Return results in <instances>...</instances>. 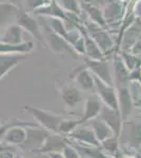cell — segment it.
<instances>
[{
	"label": "cell",
	"instance_id": "cell-1",
	"mask_svg": "<svg viewBox=\"0 0 141 158\" xmlns=\"http://www.w3.org/2000/svg\"><path fill=\"white\" fill-rule=\"evenodd\" d=\"M38 21L40 24V29H41L43 38H44V44H47L52 52L54 53H70V54L76 56L77 52L74 50L68 42H66L61 36L56 34L54 31L51 29L50 24H48V20L45 17L38 16Z\"/></svg>",
	"mask_w": 141,
	"mask_h": 158
},
{
	"label": "cell",
	"instance_id": "cell-2",
	"mask_svg": "<svg viewBox=\"0 0 141 158\" xmlns=\"http://www.w3.org/2000/svg\"><path fill=\"white\" fill-rule=\"evenodd\" d=\"M16 21L17 24L22 30L29 33L37 41H39L40 43H44V38H43L41 29H40L38 18H35L30 12H27L23 7H19L16 15Z\"/></svg>",
	"mask_w": 141,
	"mask_h": 158
},
{
	"label": "cell",
	"instance_id": "cell-3",
	"mask_svg": "<svg viewBox=\"0 0 141 158\" xmlns=\"http://www.w3.org/2000/svg\"><path fill=\"white\" fill-rule=\"evenodd\" d=\"M23 109L35 118V120L38 122L41 127L45 130L54 133H58L59 124L62 121V117L58 116L56 114H53L51 112L43 111L41 109L35 108L32 106H24Z\"/></svg>",
	"mask_w": 141,
	"mask_h": 158
},
{
	"label": "cell",
	"instance_id": "cell-4",
	"mask_svg": "<svg viewBox=\"0 0 141 158\" xmlns=\"http://www.w3.org/2000/svg\"><path fill=\"white\" fill-rule=\"evenodd\" d=\"M27 139L19 147L23 148L25 150L30 149L31 151L37 152L41 148L45 138L48 136V133H47L45 131H41V130H34V129H27Z\"/></svg>",
	"mask_w": 141,
	"mask_h": 158
},
{
	"label": "cell",
	"instance_id": "cell-5",
	"mask_svg": "<svg viewBox=\"0 0 141 158\" xmlns=\"http://www.w3.org/2000/svg\"><path fill=\"white\" fill-rule=\"evenodd\" d=\"M34 47L35 44L32 41H22L15 44L0 42V55H27L32 52Z\"/></svg>",
	"mask_w": 141,
	"mask_h": 158
},
{
	"label": "cell",
	"instance_id": "cell-6",
	"mask_svg": "<svg viewBox=\"0 0 141 158\" xmlns=\"http://www.w3.org/2000/svg\"><path fill=\"white\" fill-rule=\"evenodd\" d=\"M23 32L17 23L9 24L0 35V42L6 44H15L23 41Z\"/></svg>",
	"mask_w": 141,
	"mask_h": 158
},
{
	"label": "cell",
	"instance_id": "cell-7",
	"mask_svg": "<svg viewBox=\"0 0 141 158\" xmlns=\"http://www.w3.org/2000/svg\"><path fill=\"white\" fill-rule=\"evenodd\" d=\"M27 136V131L25 127L15 126L6 131L2 141L10 146H21L25 141Z\"/></svg>",
	"mask_w": 141,
	"mask_h": 158
},
{
	"label": "cell",
	"instance_id": "cell-8",
	"mask_svg": "<svg viewBox=\"0 0 141 158\" xmlns=\"http://www.w3.org/2000/svg\"><path fill=\"white\" fill-rule=\"evenodd\" d=\"M36 16H42V17H52V18H59L63 21L66 20V12L63 11L60 6L56 2V0H52L48 6L40 7L33 12Z\"/></svg>",
	"mask_w": 141,
	"mask_h": 158
},
{
	"label": "cell",
	"instance_id": "cell-9",
	"mask_svg": "<svg viewBox=\"0 0 141 158\" xmlns=\"http://www.w3.org/2000/svg\"><path fill=\"white\" fill-rule=\"evenodd\" d=\"M19 10L13 2H0V31L6 27L12 19H16Z\"/></svg>",
	"mask_w": 141,
	"mask_h": 158
},
{
	"label": "cell",
	"instance_id": "cell-10",
	"mask_svg": "<svg viewBox=\"0 0 141 158\" xmlns=\"http://www.w3.org/2000/svg\"><path fill=\"white\" fill-rule=\"evenodd\" d=\"M25 59V55H0V79Z\"/></svg>",
	"mask_w": 141,
	"mask_h": 158
},
{
	"label": "cell",
	"instance_id": "cell-11",
	"mask_svg": "<svg viewBox=\"0 0 141 158\" xmlns=\"http://www.w3.org/2000/svg\"><path fill=\"white\" fill-rule=\"evenodd\" d=\"M94 81L96 82V85L98 88L99 94L102 97L106 104H109L111 108H113L115 111H117L118 108V102H117V97L115 94L114 90L110 86H106L104 83H102V81L100 80L98 77H94Z\"/></svg>",
	"mask_w": 141,
	"mask_h": 158
},
{
	"label": "cell",
	"instance_id": "cell-12",
	"mask_svg": "<svg viewBox=\"0 0 141 158\" xmlns=\"http://www.w3.org/2000/svg\"><path fill=\"white\" fill-rule=\"evenodd\" d=\"M86 64L89 68V70L93 71L98 77H100L104 82L107 85L111 83V74H110V68L109 64L103 61H98L97 59H88Z\"/></svg>",
	"mask_w": 141,
	"mask_h": 158
},
{
	"label": "cell",
	"instance_id": "cell-13",
	"mask_svg": "<svg viewBox=\"0 0 141 158\" xmlns=\"http://www.w3.org/2000/svg\"><path fill=\"white\" fill-rule=\"evenodd\" d=\"M73 77L76 78V82L78 83V85L82 90L89 91L94 88L95 85L94 77L92 76L91 72H89L88 69H84V68L77 69L75 71V76H73Z\"/></svg>",
	"mask_w": 141,
	"mask_h": 158
},
{
	"label": "cell",
	"instance_id": "cell-14",
	"mask_svg": "<svg viewBox=\"0 0 141 158\" xmlns=\"http://www.w3.org/2000/svg\"><path fill=\"white\" fill-rule=\"evenodd\" d=\"M61 149H64V141L58 136H48L43 141L41 148L38 150V153H51V152H58Z\"/></svg>",
	"mask_w": 141,
	"mask_h": 158
},
{
	"label": "cell",
	"instance_id": "cell-15",
	"mask_svg": "<svg viewBox=\"0 0 141 158\" xmlns=\"http://www.w3.org/2000/svg\"><path fill=\"white\" fill-rule=\"evenodd\" d=\"M83 33V40H84V54H86L91 59H101L102 53L98 49V45L95 43V41L92 39L86 33L82 31Z\"/></svg>",
	"mask_w": 141,
	"mask_h": 158
},
{
	"label": "cell",
	"instance_id": "cell-16",
	"mask_svg": "<svg viewBox=\"0 0 141 158\" xmlns=\"http://www.w3.org/2000/svg\"><path fill=\"white\" fill-rule=\"evenodd\" d=\"M61 97L68 106H74L80 101V92L73 86H65L61 91Z\"/></svg>",
	"mask_w": 141,
	"mask_h": 158
},
{
	"label": "cell",
	"instance_id": "cell-17",
	"mask_svg": "<svg viewBox=\"0 0 141 158\" xmlns=\"http://www.w3.org/2000/svg\"><path fill=\"white\" fill-rule=\"evenodd\" d=\"M100 109H101V104L99 101H97L94 97L89 98L85 103V113H84L83 119L81 121H85L89 118H93L94 116L98 114Z\"/></svg>",
	"mask_w": 141,
	"mask_h": 158
},
{
	"label": "cell",
	"instance_id": "cell-18",
	"mask_svg": "<svg viewBox=\"0 0 141 158\" xmlns=\"http://www.w3.org/2000/svg\"><path fill=\"white\" fill-rule=\"evenodd\" d=\"M15 126H20V127H36V124L32 123V122H23L18 120L17 118H13L12 120H9L7 122H4V123L0 124V142L2 141L4 135H6V131L12 127Z\"/></svg>",
	"mask_w": 141,
	"mask_h": 158
},
{
	"label": "cell",
	"instance_id": "cell-19",
	"mask_svg": "<svg viewBox=\"0 0 141 158\" xmlns=\"http://www.w3.org/2000/svg\"><path fill=\"white\" fill-rule=\"evenodd\" d=\"M56 2L60 6L63 11L73 14H79L80 13V6H79L78 0H56Z\"/></svg>",
	"mask_w": 141,
	"mask_h": 158
},
{
	"label": "cell",
	"instance_id": "cell-20",
	"mask_svg": "<svg viewBox=\"0 0 141 158\" xmlns=\"http://www.w3.org/2000/svg\"><path fill=\"white\" fill-rule=\"evenodd\" d=\"M52 0H27V3H25V7L23 9L27 12H34L36 10L43 7L45 6H48Z\"/></svg>",
	"mask_w": 141,
	"mask_h": 158
},
{
	"label": "cell",
	"instance_id": "cell-21",
	"mask_svg": "<svg viewBox=\"0 0 141 158\" xmlns=\"http://www.w3.org/2000/svg\"><path fill=\"white\" fill-rule=\"evenodd\" d=\"M80 121H73V120H63L60 122L58 129V133H70L77 124Z\"/></svg>",
	"mask_w": 141,
	"mask_h": 158
},
{
	"label": "cell",
	"instance_id": "cell-22",
	"mask_svg": "<svg viewBox=\"0 0 141 158\" xmlns=\"http://www.w3.org/2000/svg\"><path fill=\"white\" fill-rule=\"evenodd\" d=\"M85 11H88L89 17H91L94 21H95V20H96L97 22H101L102 21V15H101V13L97 10V7H95L94 6H91V4L86 3L85 4Z\"/></svg>",
	"mask_w": 141,
	"mask_h": 158
},
{
	"label": "cell",
	"instance_id": "cell-23",
	"mask_svg": "<svg viewBox=\"0 0 141 158\" xmlns=\"http://www.w3.org/2000/svg\"><path fill=\"white\" fill-rule=\"evenodd\" d=\"M15 154L13 153V150H7V151H4L0 154V158H14Z\"/></svg>",
	"mask_w": 141,
	"mask_h": 158
},
{
	"label": "cell",
	"instance_id": "cell-24",
	"mask_svg": "<svg viewBox=\"0 0 141 158\" xmlns=\"http://www.w3.org/2000/svg\"><path fill=\"white\" fill-rule=\"evenodd\" d=\"M7 150H14V147L10 146V144H7V143H4L3 141L0 142V154L4 151H7Z\"/></svg>",
	"mask_w": 141,
	"mask_h": 158
},
{
	"label": "cell",
	"instance_id": "cell-25",
	"mask_svg": "<svg viewBox=\"0 0 141 158\" xmlns=\"http://www.w3.org/2000/svg\"><path fill=\"white\" fill-rule=\"evenodd\" d=\"M48 156L51 158H65L64 156H62L61 154H59L58 152H51V153H48Z\"/></svg>",
	"mask_w": 141,
	"mask_h": 158
},
{
	"label": "cell",
	"instance_id": "cell-26",
	"mask_svg": "<svg viewBox=\"0 0 141 158\" xmlns=\"http://www.w3.org/2000/svg\"><path fill=\"white\" fill-rule=\"evenodd\" d=\"M14 158H24L23 156H21V155H18V154H15V157Z\"/></svg>",
	"mask_w": 141,
	"mask_h": 158
},
{
	"label": "cell",
	"instance_id": "cell-27",
	"mask_svg": "<svg viewBox=\"0 0 141 158\" xmlns=\"http://www.w3.org/2000/svg\"><path fill=\"white\" fill-rule=\"evenodd\" d=\"M1 123H2V122H1V121H0V124H1Z\"/></svg>",
	"mask_w": 141,
	"mask_h": 158
}]
</instances>
